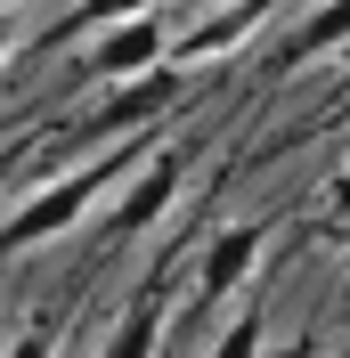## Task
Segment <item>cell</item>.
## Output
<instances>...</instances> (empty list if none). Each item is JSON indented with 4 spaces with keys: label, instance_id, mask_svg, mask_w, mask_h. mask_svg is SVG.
Returning a JSON list of instances; mask_svg holds the SVG:
<instances>
[{
    "label": "cell",
    "instance_id": "6da1fadb",
    "mask_svg": "<svg viewBox=\"0 0 350 358\" xmlns=\"http://www.w3.org/2000/svg\"><path fill=\"white\" fill-rule=\"evenodd\" d=\"M155 155V138H131V147H114L106 163H82V171H66V179H49L41 196L33 203H17V212H8V228H0V252H24V245H49V236H57V228H74L90 212V203L106 196L114 179L122 171H139V163Z\"/></svg>",
    "mask_w": 350,
    "mask_h": 358
},
{
    "label": "cell",
    "instance_id": "7a4b0ae2",
    "mask_svg": "<svg viewBox=\"0 0 350 358\" xmlns=\"http://www.w3.org/2000/svg\"><path fill=\"white\" fill-rule=\"evenodd\" d=\"M172 41H179V24H172V0H163V8H147V17L106 24V33L82 49V73H90V82H131V73L163 66V57H172Z\"/></svg>",
    "mask_w": 350,
    "mask_h": 358
},
{
    "label": "cell",
    "instance_id": "3957f363",
    "mask_svg": "<svg viewBox=\"0 0 350 358\" xmlns=\"http://www.w3.org/2000/svg\"><path fill=\"white\" fill-rule=\"evenodd\" d=\"M179 179H188V155H179V147H155V155L139 163L131 179H122V196L106 203V220H98V236H106V245H122V236L155 228V220H163V212L179 203Z\"/></svg>",
    "mask_w": 350,
    "mask_h": 358
},
{
    "label": "cell",
    "instance_id": "277c9868",
    "mask_svg": "<svg viewBox=\"0 0 350 358\" xmlns=\"http://www.w3.org/2000/svg\"><path fill=\"white\" fill-rule=\"evenodd\" d=\"M179 90H188V66H147V73H131V82H114L106 90V114H90V131H82V147H98V138H114V131H147L155 114H172L179 106Z\"/></svg>",
    "mask_w": 350,
    "mask_h": 358
},
{
    "label": "cell",
    "instance_id": "5b68a950",
    "mask_svg": "<svg viewBox=\"0 0 350 358\" xmlns=\"http://www.w3.org/2000/svg\"><path fill=\"white\" fill-rule=\"evenodd\" d=\"M269 245V220H228L204 236V261H196V301H228V293L253 277V261H261Z\"/></svg>",
    "mask_w": 350,
    "mask_h": 358
},
{
    "label": "cell",
    "instance_id": "8992f818",
    "mask_svg": "<svg viewBox=\"0 0 350 358\" xmlns=\"http://www.w3.org/2000/svg\"><path fill=\"white\" fill-rule=\"evenodd\" d=\"M269 8L277 0H228V8H204V17L179 24V41H172V66H204V57H228L237 41H253L269 24Z\"/></svg>",
    "mask_w": 350,
    "mask_h": 358
},
{
    "label": "cell",
    "instance_id": "52a82bcc",
    "mask_svg": "<svg viewBox=\"0 0 350 358\" xmlns=\"http://www.w3.org/2000/svg\"><path fill=\"white\" fill-rule=\"evenodd\" d=\"M326 49H350V0H318V8L269 49V73H302V66H318Z\"/></svg>",
    "mask_w": 350,
    "mask_h": 358
},
{
    "label": "cell",
    "instance_id": "ba28073f",
    "mask_svg": "<svg viewBox=\"0 0 350 358\" xmlns=\"http://www.w3.org/2000/svg\"><path fill=\"white\" fill-rule=\"evenodd\" d=\"M155 342H163V293H139L131 310H122V326L106 334V358H155Z\"/></svg>",
    "mask_w": 350,
    "mask_h": 358
},
{
    "label": "cell",
    "instance_id": "9c48e42d",
    "mask_svg": "<svg viewBox=\"0 0 350 358\" xmlns=\"http://www.w3.org/2000/svg\"><path fill=\"white\" fill-rule=\"evenodd\" d=\"M147 8H163V0H82V8L49 33V49H57V41H82V33H106V24H122V17H147Z\"/></svg>",
    "mask_w": 350,
    "mask_h": 358
},
{
    "label": "cell",
    "instance_id": "30bf717a",
    "mask_svg": "<svg viewBox=\"0 0 350 358\" xmlns=\"http://www.w3.org/2000/svg\"><path fill=\"white\" fill-rule=\"evenodd\" d=\"M261 342H269V326H261V310H244L228 334L212 342V358H261Z\"/></svg>",
    "mask_w": 350,
    "mask_h": 358
},
{
    "label": "cell",
    "instance_id": "8fae6325",
    "mask_svg": "<svg viewBox=\"0 0 350 358\" xmlns=\"http://www.w3.org/2000/svg\"><path fill=\"white\" fill-rule=\"evenodd\" d=\"M0 358H57V317H33V326H24Z\"/></svg>",
    "mask_w": 350,
    "mask_h": 358
},
{
    "label": "cell",
    "instance_id": "7c38bea8",
    "mask_svg": "<svg viewBox=\"0 0 350 358\" xmlns=\"http://www.w3.org/2000/svg\"><path fill=\"white\" fill-rule=\"evenodd\" d=\"M8 49H17V8L0 0V57H8Z\"/></svg>",
    "mask_w": 350,
    "mask_h": 358
},
{
    "label": "cell",
    "instance_id": "4fadbf2b",
    "mask_svg": "<svg viewBox=\"0 0 350 358\" xmlns=\"http://www.w3.org/2000/svg\"><path fill=\"white\" fill-rule=\"evenodd\" d=\"M334 212H350V163H342V179H334Z\"/></svg>",
    "mask_w": 350,
    "mask_h": 358
},
{
    "label": "cell",
    "instance_id": "5bb4252c",
    "mask_svg": "<svg viewBox=\"0 0 350 358\" xmlns=\"http://www.w3.org/2000/svg\"><path fill=\"white\" fill-rule=\"evenodd\" d=\"M0 171H8V147H0Z\"/></svg>",
    "mask_w": 350,
    "mask_h": 358
},
{
    "label": "cell",
    "instance_id": "9a60e30c",
    "mask_svg": "<svg viewBox=\"0 0 350 358\" xmlns=\"http://www.w3.org/2000/svg\"><path fill=\"white\" fill-rule=\"evenodd\" d=\"M8 8H17V0H8Z\"/></svg>",
    "mask_w": 350,
    "mask_h": 358
},
{
    "label": "cell",
    "instance_id": "2e32d148",
    "mask_svg": "<svg viewBox=\"0 0 350 358\" xmlns=\"http://www.w3.org/2000/svg\"><path fill=\"white\" fill-rule=\"evenodd\" d=\"M342 358H350V350H342Z\"/></svg>",
    "mask_w": 350,
    "mask_h": 358
}]
</instances>
